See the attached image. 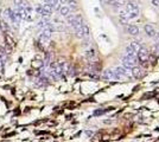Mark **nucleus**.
<instances>
[{"label":"nucleus","instance_id":"nucleus-1","mask_svg":"<svg viewBox=\"0 0 159 142\" xmlns=\"http://www.w3.org/2000/svg\"><path fill=\"white\" fill-rule=\"evenodd\" d=\"M125 11L128 13V16H130V19H133V18H137L138 16H139V13H140V10H139V5L135 3V1H128L126 4V8H125Z\"/></svg>","mask_w":159,"mask_h":142},{"label":"nucleus","instance_id":"nucleus-2","mask_svg":"<svg viewBox=\"0 0 159 142\" xmlns=\"http://www.w3.org/2000/svg\"><path fill=\"white\" fill-rule=\"evenodd\" d=\"M137 58L141 64H145L148 61V51L144 47H141L138 52H137Z\"/></svg>","mask_w":159,"mask_h":142},{"label":"nucleus","instance_id":"nucleus-3","mask_svg":"<svg viewBox=\"0 0 159 142\" xmlns=\"http://www.w3.org/2000/svg\"><path fill=\"white\" fill-rule=\"evenodd\" d=\"M122 65H123V68L125 69H132L133 66H135L137 65V59H133V58H130V57H123L122 58Z\"/></svg>","mask_w":159,"mask_h":142},{"label":"nucleus","instance_id":"nucleus-4","mask_svg":"<svg viewBox=\"0 0 159 142\" xmlns=\"http://www.w3.org/2000/svg\"><path fill=\"white\" fill-rule=\"evenodd\" d=\"M5 16H6V18L9 19V21H11L16 27L18 26L19 20H18V19H17V17L14 16V13H13V10H12V8H6V10H5Z\"/></svg>","mask_w":159,"mask_h":142},{"label":"nucleus","instance_id":"nucleus-5","mask_svg":"<svg viewBox=\"0 0 159 142\" xmlns=\"http://www.w3.org/2000/svg\"><path fill=\"white\" fill-rule=\"evenodd\" d=\"M126 31H127V33L131 35V36H139V33H140L139 27L137 25H133V24L127 25L126 26Z\"/></svg>","mask_w":159,"mask_h":142},{"label":"nucleus","instance_id":"nucleus-6","mask_svg":"<svg viewBox=\"0 0 159 142\" xmlns=\"http://www.w3.org/2000/svg\"><path fill=\"white\" fill-rule=\"evenodd\" d=\"M132 71H131V75L134 77V78H141L143 76H144V71H143V69L141 68H139V66H133L132 69H131Z\"/></svg>","mask_w":159,"mask_h":142},{"label":"nucleus","instance_id":"nucleus-7","mask_svg":"<svg viewBox=\"0 0 159 142\" xmlns=\"http://www.w3.org/2000/svg\"><path fill=\"white\" fill-rule=\"evenodd\" d=\"M144 30H145L146 35H147L148 37H151V38H154V37L157 36V33H155V30L153 28V26H151V25H145Z\"/></svg>","mask_w":159,"mask_h":142},{"label":"nucleus","instance_id":"nucleus-8","mask_svg":"<svg viewBox=\"0 0 159 142\" xmlns=\"http://www.w3.org/2000/svg\"><path fill=\"white\" fill-rule=\"evenodd\" d=\"M58 12H59V14H61L62 17H67V16H69V14L71 13V8H70L69 6H67V5H63V6H61V8L58 10Z\"/></svg>","mask_w":159,"mask_h":142},{"label":"nucleus","instance_id":"nucleus-9","mask_svg":"<svg viewBox=\"0 0 159 142\" xmlns=\"http://www.w3.org/2000/svg\"><path fill=\"white\" fill-rule=\"evenodd\" d=\"M103 78L105 79H115V73H114V70H111V69H107L105 70L103 72Z\"/></svg>","mask_w":159,"mask_h":142},{"label":"nucleus","instance_id":"nucleus-10","mask_svg":"<svg viewBox=\"0 0 159 142\" xmlns=\"http://www.w3.org/2000/svg\"><path fill=\"white\" fill-rule=\"evenodd\" d=\"M125 51H126V57H130V58L137 59V53H135L130 46H127V47L125 49Z\"/></svg>","mask_w":159,"mask_h":142},{"label":"nucleus","instance_id":"nucleus-11","mask_svg":"<svg viewBox=\"0 0 159 142\" xmlns=\"http://www.w3.org/2000/svg\"><path fill=\"white\" fill-rule=\"evenodd\" d=\"M82 33H83L84 38H89L90 37V28H89V26L86 23L82 25Z\"/></svg>","mask_w":159,"mask_h":142},{"label":"nucleus","instance_id":"nucleus-12","mask_svg":"<svg viewBox=\"0 0 159 142\" xmlns=\"http://www.w3.org/2000/svg\"><path fill=\"white\" fill-rule=\"evenodd\" d=\"M128 46H130V47H131V49H132V50H133L135 53H137V52H138V51H139V50L143 47V46L140 45V43H138V42H132V43H131Z\"/></svg>","mask_w":159,"mask_h":142},{"label":"nucleus","instance_id":"nucleus-13","mask_svg":"<svg viewBox=\"0 0 159 142\" xmlns=\"http://www.w3.org/2000/svg\"><path fill=\"white\" fill-rule=\"evenodd\" d=\"M95 56H96V52H95L94 49H90V50H88V51L86 52V57H87L88 59H93Z\"/></svg>","mask_w":159,"mask_h":142},{"label":"nucleus","instance_id":"nucleus-14","mask_svg":"<svg viewBox=\"0 0 159 142\" xmlns=\"http://www.w3.org/2000/svg\"><path fill=\"white\" fill-rule=\"evenodd\" d=\"M67 6H69L71 10H73V8H76L77 1H76V0H68V1H67Z\"/></svg>","mask_w":159,"mask_h":142},{"label":"nucleus","instance_id":"nucleus-15","mask_svg":"<svg viewBox=\"0 0 159 142\" xmlns=\"http://www.w3.org/2000/svg\"><path fill=\"white\" fill-rule=\"evenodd\" d=\"M36 12H37L39 16H42V17L44 18V12H43V6H42V5H38V6L36 7Z\"/></svg>","mask_w":159,"mask_h":142},{"label":"nucleus","instance_id":"nucleus-16","mask_svg":"<svg viewBox=\"0 0 159 142\" xmlns=\"http://www.w3.org/2000/svg\"><path fill=\"white\" fill-rule=\"evenodd\" d=\"M151 1H152V5H153L154 7L159 8V0H151Z\"/></svg>","mask_w":159,"mask_h":142},{"label":"nucleus","instance_id":"nucleus-17","mask_svg":"<svg viewBox=\"0 0 159 142\" xmlns=\"http://www.w3.org/2000/svg\"><path fill=\"white\" fill-rule=\"evenodd\" d=\"M13 3H14L16 6H20L21 3H23V0H13Z\"/></svg>","mask_w":159,"mask_h":142},{"label":"nucleus","instance_id":"nucleus-18","mask_svg":"<svg viewBox=\"0 0 159 142\" xmlns=\"http://www.w3.org/2000/svg\"><path fill=\"white\" fill-rule=\"evenodd\" d=\"M157 36H158V38H159V32H158V35H157Z\"/></svg>","mask_w":159,"mask_h":142},{"label":"nucleus","instance_id":"nucleus-19","mask_svg":"<svg viewBox=\"0 0 159 142\" xmlns=\"http://www.w3.org/2000/svg\"><path fill=\"white\" fill-rule=\"evenodd\" d=\"M0 32H1V27H0Z\"/></svg>","mask_w":159,"mask_h":142}]
</instances>
